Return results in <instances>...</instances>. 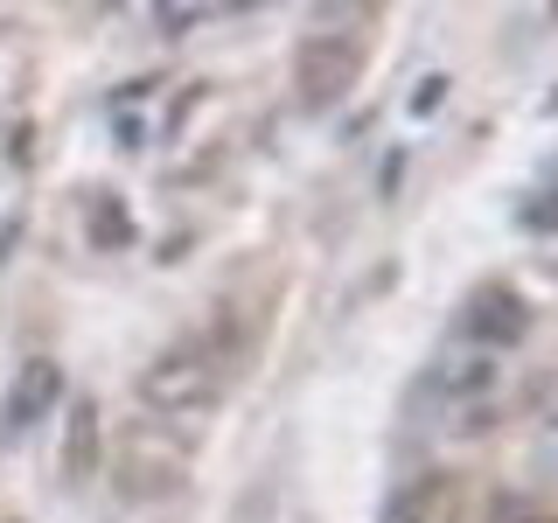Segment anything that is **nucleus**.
I'll return each instance as SVG.
<instances>
[{
  "mask_svg": "<svg viewBox=\"0 0 558 523\" xmlns=\"http://www.w3.org/2000/svg\"><path fill=\"white\" fill-rule=\"evenodd\" d=\"M217 391H223V370L196 342H174L140 370V405L154 418H168V426H196V418L217 405Z\"/></svg>",
  "mask_w": 558,
  "mask_h": 523,
  "instance_id": "nucleus-1",
  "label": "nucleus"
},
{
  "mask_svg": "<svg viewBox=\"0 0 558 523\" xmlns=\"http://www.w3.org/2000/svg\"><path fill=\"white\" fill-rule=\"evenodd\" d=\"M356 22L363 14H322V28L301 35V49H293V92H301V105H336L356 92V77H363Z\"/></svg>",
  "mask_w": 558,
  "mask_h": 523,
  "instance_id": "nucleus-2",
  "label": "nucleus"
},
{
  "mask_svg": "<svg viewBox=\"0 0 558 523\" xmlns=\"http://www.w3.org/2000/svg\"><path fill=\"white\" fill-rule=\"evenodd\" d=\"M189 475L182 453H168V440L154 426H133L126 440H119V482L133 488V496H174Z\"/></svg>",
  "mask_w": 558,
  "mask_h": 523,
  "instance_id": "nucleus-3",
  "label": "nucleus"
},
{
  "mask_svg": "<svg viewBox=\"0 0 558 523\" xmlns=\"http://www.w3.org/2000/svg\"><path fill=\"white\" fill-rule=\"evenodd\" d=\"M523 328H531V307H523L510 287H475L468 293V307H461V336L468 342L510 349V342H523Z\"/></svg>",
  "mask_w": 558,
  "mask_h": 523,
  "instance_id": "nucleus-4",
  "label": "nucleus"
},
{
  "mask_svg": "<svg viewBox=\"0 0 558 523\" xmlns=\"http://www.w3.org/2000/svg\"><path fill=\"white\" fill-rule=\"evenodd\" d=\"M57 391H63V370L49 356L22 363V377H14V391H8V412H0V440H22L35 418L57 412Z\"/></svg>",
  "mask_w": 558,
  "mask_h": 523,
  "instance_id": "nucleus-5",
  "label": "nucleus"
},
{
  "mask_svg": "<svg viewBox=\"0 0 558 523\" xmlns=\"http://www.w3.org/2000/svg\"><path fill=\"white\" fill-rule=\"evenodd\" d=\"M453 488H461L453 475H418V482H405V488L391 496L384 523H447V516H453V502H461Z\"/></svg>",
  "mask_w": 558,
  "mask_h": 523,
  "instance_id": "nucleus-6",
  "label": "nucleus"
},
{
  "mask_svg": "<svg viewBox=\"0 0 558 523\" xmlns=\"http://www.w3.org/2000/svg\"><path fill=\"white\" fill-rule=\"evenodd\" d=\"M98 453H105L98 405H92V398H77V405H70V433H63V475L84 488V482L98 475Z\"/></svg>",
  "mask_w": 558,
  "mask_h": 523,
  "instance_id": "nucleus-7",
  "label": "nucleus"
},
{
  "mask_svg": "<svg viewBox=\"0 0 558 523\" xmlns=\"http://www.w3.org/2000/svg\"><path fill=\"white\" fill-rule=\"evenodd\" d=\"M523 223H531V231H558V188H545V196H531V209H523Z\"/></svg>",
  "mask_w": 558,
  "mask_h": 523,
  "instance_id": "nucleus-8",
  "label": "nucleus"
},
{
  "mask_svg": "<svg viewBox=\"0 0 558 523\" xmlns=\"http://www.w3.org/2000/svg\"><path fill=\"white\" fill-rule=\"evenodd\" d=\"M537 523H545V516H537Z\"/></svg>",
  "mask_w": 558,
  "mask_h": 523,
  "instance_id": "nucleus-9",
  "label": "nucleus"
}]
</instances>
